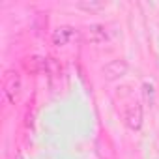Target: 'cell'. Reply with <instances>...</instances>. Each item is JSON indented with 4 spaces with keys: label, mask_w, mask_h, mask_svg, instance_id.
I'll return each instance as SVG.
<instances>
[{
    "label": "cell",
    "mask_w": 159,
    "mask_h": 159,
    "mask_svg": "<svg viewBox=\"0 0 159 159\" xmlns=\"http://www.w3.org/2000/svg\"><path fill=\"white\" fill-rule=\"evenodd\" d=\"M127 69H129V66L124 58H114V60L107 62L101 71H103V77L107 81H118V79H122L127 73Z\"/></svg>",
    "instance_id": "6da1fadb"
},
{
    "label": "cell",
    "mask_w": 159,
    "mask_h": 159,
    "mask_svg": "<svg viewBox=\"0 0 159 159\" xmlns=\"http://www.w3.org/2000/svg\"><path fill=\"white\" fill-rule=\"evenodd\" d=\"M4 94L10 103H15L21 96V77L17 71H10L4 81Z\"/></svg>",
    "instance_id": "7a4b0ae2"
},
{
    "label": "cell",
    "mask_w": 159,
    "mask_h": 159,
    "mask_svg": "<svg viewBox=\"0 0 159 159\" xmlns=\"http://www.w3.org/2000/svg\"><path fill=\"white\" fill-rule=\"evenodd\" d=\"M84 39L88 43H92V45H101V43H105L109 39V32H107V28L103 25L94 23V25L84 28Z\"/></svg>",
    "instance_id": "3957f363"
},
{
    "label": "cell",
    "mask_w": 159,
    "mask_h": 159,
    "mask_svg": "<svg viewBox=\"0 0 159 159\" xmlns=\"http://www.w3.org/2000/svg\"><path fill=\"white\" fill-rule=\"evenodd\" d=\"M125 124L133 131L140 129V125H142V107L137 101L127 107V111H125Z\"/></svg>",
    "instance_id": "277c9868"
},
{
    "label": "cell",
    "mask_w": 159,
    "mask_h": 159,
    "mask_svg": "<svg viewBox=\"0 0 159 159\" xmlns=\"http://www.w3.org/2000/svg\"><path fill=\"white\" fill-rule=\"evenodd\" d=\"M73 34H75V30H73L71 26H58V28L52 32V43L58 45V47H62V45H66V43L73 38Z\"/></svg>",
    "instance_id": "5b68a950"
},
{
    "label": "cell",
    "mask_w": 159,
    "mask_h": 159,
    "mask_svg": "<svg viewBox=\"0 0 159 159\" xmlns=\"http://www.w3.org/2000/svg\"><path fill=\"white\" fill-rule=\"evenodd\" d=\"M77 6L83 8V10H101V8H103L101 2H79Z\"/></svg>",
    "instance_id": "8992f818"
},
{
    "label": "cell",
    "mask_w": 159,
    "mask_h": 159,
    "mask_svg": "<svg viewBox=\"0 0 159 159\" xmlns=\"http://www.w3.org/2000/svg\"><path fill=\"white\" fill-rule=\"evenodd\" d=\"M152 90H153V86H152L150 83H144V92H146V101H148V103L153 101V92H152Z\"/></svg>",
    "instance_id": "52a82bcc"
}]
</instances>
